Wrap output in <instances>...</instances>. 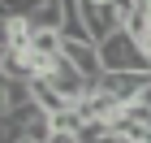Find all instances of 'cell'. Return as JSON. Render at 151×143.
Segmentation results:
<instances>
[{
  "mask_svg": "<svg viewBox=\"0 0 151 143\" xmlns=\"http://www.w3.org/2000/svg\"><path fill=\"white\" fill-rule=\"evenodd\" d=\"M82 113H78V104H65L60 113H52V130H56V139H69V134H78L82 130Z\"/></svg>",
  "mask_w": 151,
  "mask_h": 143,
  "instance_id": "cell-8",
  "label": "cell"
},
{
  "mask_svg": "<svg viewBox=\"0 0 151 143\" xmlns=\"http://www.w3.org/2000/svg\"><path fill=\"white\" fill-rule=\"evenodd\" d=\"M0 104H4V117H9V113H22L26 104H35V91H30V83H9V78H4Z\"/></svg>",
  "mask_w": 151,
  "mask_h": 143,
  "instance_id": "cell-7",
  "label": "cell"
},
{
  "mask_svg": "<svg viewBox=\"0 0 151 143\" xmlns=\"http://www.w3.org/2000/svg\"><path fill=\"white\" fill-rule=\"evenodd\" d=\"M26 17L35 22V30H65V22H69V0H39Z\"/></svg>",
  "mask_w": 151,
  "mask_h": 143,
  "instance_id": "cell-5",
  "label": "cell"
},
{
  "mask_svg": "<svg viewBox=\"0 0 151 143\" xmlns=\"http://www.w3.org/2000/svg\"><path fill=\"white\" fill-rule=\"evenodd\" d=\"M142 143H151V130H147V139H142Z\"/></svg>",
  "mask_w": 151,
  "mask_h": 143,
  "instance_id": "cell-14",
  "label": "cell"
},
{
  "mask_svg": "<svg viewBox=\"0 0 151 143\" xmlns=\"http://www.w3.org/2000/svg\"><path fill=\"white\" fill-rule=\"evenodd\" d=\"M104 4H112V9H121V13H134V9H138V0H104Z\"/></svg>",
  "mask_w": 151,
  "mask_h": 143,
  "instance_id": "cell-10",
  "label": "cell"
},
{
  "mask_svg": "<svg viewBox=\"0 0 151 143\" xmlns=\"http://www.w3.org/2000/svg\"><path fill=\"white\" fill-rule=\"evenodd\" d=\"M56 143H78V139H73V134H69V139H56Z\"/></svg>",
  "mask_w": 151,
  "mask_h": 143,
  "instance_id": "cell-12",
  "label": "cell"
},
{
  "mask_svg": "<svg viewBox=\"0 0 151 143\" xmlns=\"http://www.w3.org/2000/svg\"><path fill=\"white\" fill-rule=\"evenodd\" d=\"M142 100H147V104H151V87H147V95H142Z\"/></svg>",
  "mask_w": 151,
  "mask_h": 143,
  "instance_id": "cell-13",
  "label": "cell"
},
{
  "mask_svg": "<svg viewBox=\"0 0 151 143\" xmlns=\"http://www.w3.org/2000/svg\"><path fill=\"white\" fill-rule=\"evenodd\" d=\"M99 61H104V74H151V57L125 26L99 44Z\"/></svg>",
  "mask_w": 151,
  "mask_h": 143,
  "instance_id": "cell-1",
  "label": "cell"
},
{
  "mask_svg": "<svg viewBox=\"0 0 151 143\" xmlns=\"http://www.w3.org/2000/svg\"><path fill=\"white\" fill-rule=\"evenodd\" d=\"M35 39V22L26 13H4V52H26Z\"/></svg>",
  "mask_w": 151,
  "mask_h": 143,
  "instance_id": "cell-6",
  "label": "cell"
},
{
  "mask_svg": "<svg viewBox=\"0 0 151 143\" xmlns=\"http://www.w3.org/2000/svg\"><path fill=\"white\" fill-rule=\"evenodd\" d=\"M65 57L78 65L86 78H104V61H99V44H86V39H65Z\"/></svg>",
  "mask_w": 151,
  "mask_h": 143,
  "instance_id": "cell-4",
  "label": "cell"
},
{
  "mask_svg": "<svg viewBox=\"0 0 151 143\" xmlns=\"http://www.w3.org/2000/svg\"><path fill=\"white\" fill-rule=\"evenodd\" d=\"M78 13H82V22H86V30H91V44H104L108 35H116L125 26V13L104 4V0H78Z\"/></svg>",
  "mask_w": 151,
  "mask_h": 143,
  "instance_id": "cell-2",
  "label": "cell"
},
{
  "mask_svg": "<svg viewBox=\"0 0 151 143\" xmlns=\"http://www.w3.org/2000/svg\"><path fill=\"white\" fill-rule=\"evenodd\" d=\"M17 143H39V139H30V134H26V139H17Z\"/></svg>",
  "mask_w": 151,
  "mask_h": 143,
  "instance_id": "cell-11",
  "label": "cell"
},
{
  "mask_svg": "<svg viewBox=\"0 0 151 143\" xmlns=\"http://www.w3.org/2000/svg\"><path fill=\"white\" fill-rule=\"evenodd\" d=\"M30 91H35L39 108H47V113H60V108H65V100H60V91H56L52 83H47V78H35V83H30Z\"/></svg>",
  "mask_w": 151,
  "mask_h": 143,
  "instance_id": "cell-9",
  "label": "cell"
},
{
  "mask_svg": "<svg viewBox=\"0 0 151 143\" xmlns=\"http://www.w3.org/2000/svg\"><path fill=\"white\" fill-rule=\"evenodd\" d=\"M99 87H104L108 95H116L121 104H134V100H142L151 87V74H104L99 78Z\"/></svg>",
  "mask_w": 151,
  "mask_h": 143,
  "instance_id": "cell-3",
  "label": "cell"
}]
</instances>
